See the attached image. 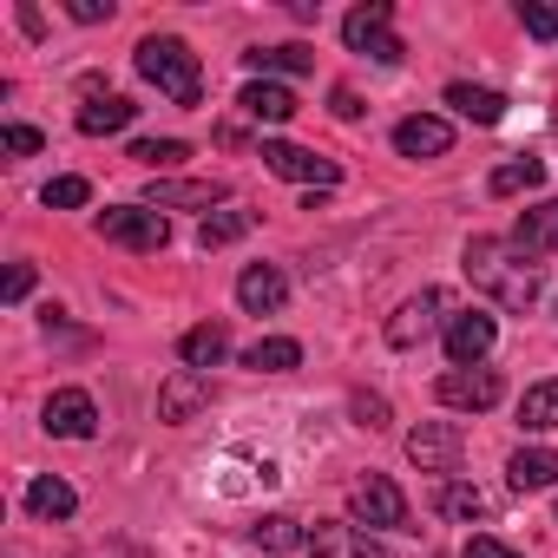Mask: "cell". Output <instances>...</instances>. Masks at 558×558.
<instances>
[{"instance_id": "obj_18", "label": "cell", "mask_w": 558, "mask_h": 558, "mask_svg": "<svg viewBox=\"0 0 558 558\" xmlns=\"http://www.w3.org/2000/svg\"><path fill=\"white\" fill-rule=\"evenodd\" d=\"M506 486H512V493H545V486H558V453H551V447H519V453L506 460Z\"/></svg>"}, {"instance_id": "obj_21", "label": "cell", "mask_w": 558, "mask_h": 558, "mask_svg": "<svg viewBox=\"0 0 558 558\" xmlns=\"http://www.w3.org/2000/svg\"><path fill=\"white\" fill-rule=\"evenodd\" d=\"M512 243H519L525 256H545V250H558V197H551V204H532V210H519V223H512Z\"/></svg>"}, {"instance_id": "obj_29", "label": "cell", "mask_w": 558, "mask_h": 558, "mask_svg": "<svg viewBox=\"0 0 558 558\" xmlns=\"http://www.w3.org/2000/svg\"><path fill=\"white\" fill-rule=\"evenodd\" d=\"M250 223H256V210H210V217L197 223V243H204V250H223V243H236Z\"/></svg>"}, {"instance_id": "obj_12", "label": "cell", "mask_w": 558, "mask_h": 558, "mask_svg": "<svg viewBox=\"0 0 558 558\" xmlns=\"http://www.w3.org/2000/svg\"><path fill=\"white\" fill-rule=\"evenodd\" d=\"M47 434H53V440H93V434H99L93 395H86V388H60V395L47 401Z\"/></svg>"}, {"instance_id": "obj_2", "label": "cell", "mask_w": 558, "mask_h": 558, "mask_svg": "<svg viewBox=\"0 0 558 558\" xmlns=\"http://www.w3.org/2000/svg\"><path fill=\"white\" fill-rule=\"evenodd\" d=\"M138 80H151L171 106H197L204 99V66H197V53L178 40V34H151V40H138Z\"/></svg>"}, {"instance_id": "obj_7", "label": "cell", "mask_w": 558, "mask_h": 558, "mask_svg": "<svg viewBox=\"0 0 558 558\" xmlns=\"http://www.w3.org/2000/svg\"><path fill=\"white\" fill-rule=\"evenodd\" d=\"M460 453H466V434L453 427V421H421L414 434H408V460L421 466V473H453L460 466Z\"/></svg>"}, {"instance_id": "obj_19", "label": "cell", "mask_w": 558, "mask_h": 558, "mask_svg": "<svg viewBox=\"0 0 558 558\" xmlns=\"http://www.w3.org/2000/svg\"><path fill=\"white\" fill-rule=\"evenodd\" d=\"M250 545H256V551H269V558H283V551H310V525H303V519H290V512H269V519H256V525H250Z\"/></svg>"}, {"instance_id": "obj_20", "label": "cell", "mask_w": 558, "mask_h": 558, "mask_svg": "<svg viewBox=\"0 0 558 558\" xmlns=\"http://www.w3.org/2000/svg\"><path fill=\"white\" fill-rule=\"evenodd\" d=\"M223 355H230V329H223V323H197V329H184V342H178V362L197 368V375H210Z\"/></svg>"}, {"instance_id": "obj_33", "label": "cell", "mask_w": 558, "mask_h": 558, "mask_svg": "<svg viewBox=\"0 0 558 558\" xmlns=\"http://www.w3.org/2000/svg\"><path fill=\"white\" fill-rule=\"evenodd\" d=\"M0 151H8V158H34L40 151V132L34 125H8V132H0Z\"/></svg>"}, {"instance_id": "obj_36", "label": "cell", "mask_w": 558, "mask_h": 558, "mask_svg": "<svg viewBox=\"0 0 558 558\" xmlns=\"http://www.w3.org/2000/svg\"><path fill=\"white\" fill-rule=\"evenodd\" d=\"M80 27H99V21H112V0H73V8H66Z\"/></svg>"}, {"instance_id": "obj_8", "label": "cell", "mask_w": 558, "mask_h": 558, "mask_svg": "<svg viewBox=\"0 0 558 558\" xmlns=\"http://www.w3.org/2000/svg\"><path fill=\"white\" fill-rule=\"evenodd\" d=\"M310 558H395L375 532H362L355 519H316L310 525Z\"/></svg>"}, {"instance_id": "obj_38", "label": "cell", "mask_w": 558, "mask_h": 558, "mask_svg": "<svg viewBox=\"0 0 558 558\" xmlns=\"http://www.w3.org/2000/svg\"><path fill=\"white\" fill-rule=\"evenodd\" d=\"M27 290H34V263H14L8 269V303H27Z\"/></svg>"}, {"instance_id": "obj_26", "label": "cell", "mask_w": 558, "mask_h": 558, "mask_svg": "<svg viewBox=\"0 0 558 558\" xmlns=\"http://www.w3.org/2000/svg\"><path fill=\"white\" fill-rule=\"evenodd\" d=\"M132 119H138V106H132V99H119V93H112V99H93V106H80V132H86V138L125 132Z\"/></svg>"}, {"instance_id": "obj_35", "label": "cell", "mask_w": 558, "mask_h": 558, "mask_svg": "<svg viewBox=\"0 0 558 558\" xmlns=\"http://www.w3.org/2000/svg\"><path fill=\"white\" fill-rule=\"evenodd\" d=\"M460 558H519V551H512V545H506V538H493V532H473V538H466V551H460Z\"/></svg>"}, {"instance_id": "obj_17", "label": "cell", "mask_w": 558, "mask_h": 558, "mask_svg": "<svg viewBox=\"0 0 558 558\" xmlns=\"http://www.w3.org/2000/svg\"><path fill=\"white\" fill-rule=\"evenodd\" d=\"M236 106H243V119H256V125H290V119H296V93L276 86V80H250V86L236 93Z\"/></svg>"}, {"instance_id": "obj_14", "label": "cell", "mask_w": 558, "mask_h": 558, "mask_svg": "<svg viewBox=\"0 0 558 558\" xmlns=\"http://www.w3.org/2000/svg\"><path fill=\"white\" fill-rule=\"evenodd\" d=\"M204 401H210V375H197V368H171V375H165V388H158V421L184 427Z\"/></svg>"}, {"instance_id": "obj_15", "label": "cell", "mask_w": 558, "mask_h": 558, "mask_svg": "<svg viewBox=\"0 0 558 558\" xmlns=\"http://www.w3.org/2000/svg\"><path fill=\"white\" fill-rule=\"evenodd\" d=\"M395 151L401 158H440V151H453V125L434 119V112H414V119L395 125Z\"/></svg>"}, {"instance_id": "obj_11", "label": "cell", "mask_w": 558, "mask_h": 558, "mask_svg": "<svg viewBox=\"0 0 558 558\" xmlns=\"http://www.w3.org/2000/svg\"><path fill=\"white\" fill-rule=\"evenodd\" d=\"M434 395H440V408H466V414H486L506 388H499V375L493 368H447L440 381H434Z\"/></svg>"}, {"instance_id": "obj_10", "label": "cell", "mask_w": 558, "mask_h": 558, "mask_svg": "<svg viewBox=\"0 0 558 558\" xmlns=\"http://www.w3.org/2000/svg\"><path fill=\"white\" fill-rule=\"evenodd\" d=\"M493 342H499V323L480 316V310H466V316L447 323V362H453V368H486Z\"/></svg>"}, {"instance_id": "obj_16", "label": "cell", "mask_w": 558, "mask_h": 558, "mask_svg": "<svg viewBox=\"0 0 558 558\" xmlns=\"http://www.w3.org/2000/svg\"><path fill=\"white\" fill-rule=\"evenodd\" d=\"M440 310H447V290H421L408 310H395V323H388V342H395V349H414V342H427V336H434V323H440Z\"/></svg>"}, {"instance_id": "obj_13", "label": "cell", "mask_w": 558, "mask_h": 558, "mask_svg": "<svg viewBox=\"0 0 558 558\" xmlns=\"http://www.w3.org/2000/svg\"><path fill=\"white\" fill-rule=\"evenodd\" d=\"M236 303L250 310V316H276L290 303V276L276 269V263H250L243 276H236Z\"/></svg>"}, {"instance_id": "obj_5", "label": "cell", "mask_w": 558, "mask_h": 558, "mask_svg": "<svg viewBox=\"0 0 558 558\" xmlns=\"http://www.w3.org/2000/svg\"><path fill=\"white\" fill-rule=\"evenodd\" d=\"M349 512L355 525H375V532H408V493L388 480V473H368L349 486Z\"/></svg>"}, {"instance_id": "obj_24", "label": "cell", "mask_w": 558, "mask_h": 558, "mask_svg": "<svg viewBox=\"0 0 558 558\" xmlns=\"http://www.w3.org/2000/svg\"><path fill=\"white\" fill-rule=\"evenodd\" d=\"M434 512H447V519H466V525H473V519H486V512H493V499H486L480 486H466V480H440V486H434Z\"/></svg>"}, {"instance_id": "obj_4", "label": "cell", "mask_w": 558, "mask_h": 558, "mask_svg": "<svg viewBox=\"0 0 558 558\" xmlns=\"http://www.w3.org/2000/svg\"><path fill=\"white\" fill-rule=\"evenodd\" d=\"M342 40L355 47V53H368V60H381V66H401V34H395V8L388 0H368V8H355L349 21H342Z\"/></svg>"}, {"instance_id": "obj_9", "label": "cell", "mask_w": 558, "mask_h": 558, "mask_svg": "<svg viewBox=\"0 0 558 558\" xmlns=\"http://www.w3.org/2000/svg\"><path fill=\"white\" fill-rule=\"evenodd\" d=\"M223 197H230L223 178H151V191H145L151 210H204V217H210V204H223Z\"/></svg>"}, {"instance_id": "obj_27", "label": "cell", "mask_w": 558, "mask_h": 558, "mask_svg": "<svg viewBox=\"0 0 558 558\" xmlns=\"http://www.w3.org/2000/svg\"><path fill=\"white\" fill-rule=\"evenodd\" d=\"M538 184H545V158H525V151H519V158H506V165L486 178V191H493V197H519V191H538Z\"/></svg>"}, {"instance_id": "obj_3", "label": "cell", "mask_w": 558, "mask_h": 558, "mask_svg": "<svg viewBox=\"0 0 558 558\" xmlns=\"http://www.w3.org/2000/svg\"><path fill=\"white\" fill-rule=\"evenodd\" d=\"M99 236L119 243V250L151 256V250L171 243V223H165V210H151V204H112V210H99Z\"/></svg>"}, {"instance_id": "obj_37", "label": "cell", "mask_w": 558, "mask_h": 558, "mask_svg": "<svg viewBox=\"0 0 558 558\" xmlns=\"http://www.w3.org/2000/svg\"><path fill=\"white\" fill-rule=\"evenodd\" d=\"M355 421L362 427H388V401L381 395H355Z\"/></svg>"}, {"instance_id": "obj_31", "label": "cell", "mask_w": 558, "mask_h": 558, "mask_svg": "<svg viewBox=\"0 0 558 558\" xmlns=\"http://www.w3.org/2000/svg\"><path fill=\"white\" fill-rule=\"evenodd\" d=\"M132 158H138V165H151V171H171V165H184V158H191V145H184V138H138V145H132Z\"/></svg>"}, {"instance_id": "obj_25", "label": "cell", "mask_w": 558, "mask_h": 558, "mask_svg": "<svg viewBox=\"0 0 558 558\" xmlns=\"http://www.w3.org/2000/svg\"><path fill=\"white\" fill-rule=\"evenodd\" d=\"M243 66H250L256 80H269V73H310V66H316V53H310V47H296V40H290V47H250V53H243Z\"/></svg>"}, {"instance_id": "obj_22", "label": "cell", "mask_w": 558, "mask_h": 558, "mask_svg": "<svg viewBox=\"0 0 558 558\" xmlns=\"http://www.w3.org/2000/svg\"><path fill=\"white\" fill-rule=\"evenodd\" d=\"M243 368H256V375H290V368H303V342H290V336L250 342L243 349Z\"/></svg>"}, {"instance_id": "obj_30", "label": "cell", "mask_w": 558, "mask_h": 558, "mask_svg": "<svg viewBox=\"0 0 558 558\" xmlns=\"http://www.w3.org/2000/svg\"><path fill=\"white\" fill-rule=\"evenodd\" d=\"M519 421H525L532 434L558 427V381H532V388H525V401H519Z\"/></svg>"}, {"instance_id": "obj_39", "label": "cell", "mask_w": 558, "mask_h": 558, "mask_svg": "<svg viewBox=\"0 0 558 558\" xmlns=\"http://www.w3.org/2000/svg\"><path fill=\"white\" fill-rule=\"evenodd\" d=\"M329 112H336V119H362V99H355L349 86H336V93H329Z\"/></svg>"}, {"instance_id": "obj_28", "label": "cell", "mask_w": 558, "mask_h": 558, "mask_svg": "<svg viewBox=\"0 0 558 558\" xmlns=\"http://www.w3.org/2000/svg\"><path fill=\"white\" fill-rule=\"evenodd\" d=\"M27 512H40V519H73V512H80V493H73L66 480L40 473V480L27 486Z\"/></svg>"}, {"instance_id": "obj_6", "label": "cell", "mask_w": 558, "mask_h": 558, "mask_svg": "<svg viewBox=\"0 0 558 558\" xmlns=\"http://www.w3.org/2000/svg\"><path fill=\"white\" fill-rule=\"evenodd\" d=\"M263 165H269L276 178H290V184H316V191H336V184H342L336 158H316V151H303V145H290V138H263Z\"/></svg>"}, {"instance_id": "obj_1", "label": "cell", "mask_w": 558, "mask_h": 558, "mask_svg": "<svg viewBox=\"0 0 558 558\" xmlns=\"http://www.w3.org/2000/svg\"><path fill=\"white\" fill-rule=\"evenodd\" d=\"M460 269H466V283L480 296H493L499 310H532L538 303V263L519 243H506V236H473Z\"/></svg>"}, {"instance_id": "obj_40", "label": "cell", "mask_w": 558, "mask_h": 558, "mask_svg": "<svg viewBox=\"0 0 558 558\" xmlns=\"http://www.w3.org/2000/svg\"><path fill=\"white\" fill-rule=\"evenodd\" d=\"M21 34H34V40L47 34V21H40V8H21Z\"/></svg>"}, {"instance_id": "obj_34", "label": "cell", "mask_w": 558, "mask_h": 558, "mask_svg": "<svg viewBox=\"0 0 558 558\" xmlns=\"http://www.w3.org/2000/svg\"><path fill=\"white\" fill-rule=\"evenodd\" d=\"M519 21L532 40H558V8H519Z\"/></svg>"}, {"instance_id": "obj_23", "label": "cell", "mask_w": 558, "mask_h": 558, "mask_svg": "<svg viewBox=\"0 0 558 558\" xmlns=\"http://www.w3.org/2000/svg\"><path fill=\"white\" fill-rule=\"evenodd\" d=\"M447 106H453L460 119H473V125H499V119H506V99H499L493 86H466V80L447 86Z\"/></svg>"}, {"instance_id": "obj_32", "label": "cell", "mask_w": 558, "mask_h": 558, "mask_svg": "<svg viewBox=\"0 0 558 558\" xmlns=\"http://www.w3.org/2000/svg\"><path fill=\"white\" fill-rule=\"evenodd\" d=\"M86 197H93V184H86V178H53V184L40 191V204H47V210H80Z\"/></svg>"}]
</instances>
